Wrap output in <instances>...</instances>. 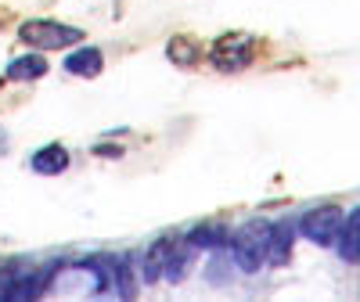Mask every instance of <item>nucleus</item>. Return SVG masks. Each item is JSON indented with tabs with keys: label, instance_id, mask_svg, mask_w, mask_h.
Returning a JSON list of instances; mask_svg holds the SVG:
<instances>
[{
	"label": "nucleus",
	"instance_id": "7ed1b4c3",
	"mask_svg": "<svg viewBox=\"0 0 360 302\" xmlns=\"http://www.w3.org/2000/svg\"><path fill=\"white\" fill-rule=\"evenodd\" d=\"M252 58H256V37L249 33H224L209 51V62L220 72H242L252 65Z\"/></svg>",
	"mask_w": 360,
	"mask_h": 302
},
{
	"label": "nucleus",
	"instance_id": "f03ea898",
	"mask_svg": "<svg viewBox=\"0 0 360 302\" xmlns=\"http://www.w3.org/2000/svg\"><path fill=\"white\" fill-rule=\"evenodd\" d=\"M18 40H25L37 51H58V47H72L83 40V33L76 25H62V22H47V18H29L18 25Z\"/></svg>",
	"mask_w": 360,
	"mask_h": 302
},
{
	"label": "nucleus",
	"instance_id": "9d476101",
	"mask_svg": "<svg viewBox=\"0 0 360 302\" xmlns=\"http://www.w3.org/2000/svg\"><path fill=\"white\" fill-rule=\"evenodd\" d=\"M47 281H51L47 270H44V274H22V277H11V281H8V295H4V298H11V302L37 298V295L47 288Z\"/></svg>",
	"mask_w": 360,
	"mask_h": 302
},
{
	"label": "nucleus",
	"instance_id": "2eb2a0df",
	"mask_svg": "<svg viewBox=\"0 0 360 302\" xmlns=\"http://www.w3.org/2000/svg\"><path fill=\"white\" fill-rule=\"evenodd\" d=\"M188 266H191V252H184V249H176V252L169 256V263H166V277H169V281H184V274H188Z\"/></svg>",
	"mask_w": 360,
	"mask_h": 302
},
{
	"label": "nucleus",
	"instance_id": "6e6552de",
	"mask_svg": "<svg viewBox=\"0 0 360 302\" xmlns=\"http://www.w3.org/2000/svg\"><path fill=\"white\" fill-rule=\"evenodd\" d=\"M166 58L176 69H195L202 62V44L191 40V37H173L169 47H166Z\"/></svg>",
	"mask_w": 360,
	"mask_h": 302
},
{
	"label": "nucleus",
	"instance_id": "f8f14e48",
	"mask_svg": "<svg viewBox=\"0 0 360 302\" xmlns=\"http://www.w3.org/2000/svg\"><path fill=\"white\" fill-rule=\"evenodd\" d=\"M339 256L356 263L360 259V209H353L349 220L342 223V234H339Z\"/></svg>",
	"mask_w": 360,
	"mask_h": 302
},
{
	"label": "nucleus",
	"instance_id": "0eeeda50",
	"mask_svg": "<svg viewBox=\"0 0 360 302\" xmlns=\"http://www.w3.org/2000/svg\"><path fill=\"white\" fill-rule=\"evenodd\" d=\"M62 69H69L72 76H98L101 69H105V58H101V51L98 47H79V51H72L69 58H65V65Z\"/></svg>",
	"mask_w": 360,
	"mask_h": 302
},
{
	"label": "nucleus",
	"instance_id": "20e7f679",
	"mask_svg": "<svg viewBox=\"0 0 360 302\" xmlns=\"http://www.w3.org/2000/svg\"><path fill=\"white\" fill-rule=\"evenodd\" d=\"M342 209L335 205H321V209H310V213L303 216V223H299V230H303L314 245H335L339 234H342Z\"/></svg>",
	"mask_w": 360,
	"mask_h": 302
},
{
	"label": "nucleus",
	"instance_id": "1a4fd4ad",
	"mask_svg": "<svg viewBox=\"0 0 360 302\" xmlns=\"http://www.w3.org/2000/svg\"><path fill=\"white\" fill-rule=\"evenodd\" d=\"M188 245L191 249H224V245H231V230L224 223H202L188 234Z\"/></svg>",
	"mask_w": 360,
	"mask_h": 302
},
{
	"label": "nucleus",
	"instance_id": "f257e3e1",
	"mask_svg": "<svg viewBox=\"0 0 360 302\" xmlns=\"http://www.w3.org/2000/svg\"><path fill=\"white\" fill-rule=\"evenodd\" d=\"M231 249H234V263L245 274H256V270L266 263L270 252V223L263 220H249L231 234Z\"/></svg>",
	"mask_w": 360,
	"mask_h": 302
},
{
	"label": "nucleus",
	"instance_id": "4468645a",
	"mask_svg": "<svg viewBox=\"0 0 360 302\" xmlns=\"http://www.w3.org/2000/svg\"><path fill=\"white\" fill-rule=\"evenodd\" d=\"M112 288H115L119 298H134L137 295V281H134V270H130L127 259H115V266H112Z\"/></svg>",
	"mask_w": 360,
	"mask_h": 302
},
{
	"label": "nucleus",
	"instance_id": "423d86ee",
	"mask_svg": "<svg viewBox=\"0 0 360 302\" xmlns=\"http://www.w3.org/2000/svg\"><path fill=\"white\" fill-rule=\"evenodd\" d=\"M176 252V241L173 237H162V241H155L152 249H148V256H144V284H152V281H159V274L166 270V263H169V256Z\"/></svg>",
	"mask_w": 360,
	"mask_h": 302
},
{
	"label": "nucleus",
	"instance_id": "9b49d317",
	"mask_svg": "<svg viewBox=\"0 0 360 302\" xmlns=\"http://www.w3.org/2000/svg\"><path fill=\"white\" fill-rule=\"evenodd\" d=\"M65 166H69V151L62 144H47V147H40L33 155V169L44 173V176H58Z\"/></svg>",
	"mask_w": 360,
	"mask_h": 302
},
{
	"label": "nucleus",
	"instance_id": "dca6fc26",
	"mask_svg": "<svg viewBox=\"0 0 360 302\" xmlns=\"http://www.w3.org/2000/svg\"><path fill=\"white\" fill-rule=\"evenodd\" d=\"M98 155H105V159H115V155H123L119 147H105V144H98Z\"/></svg>",
	"mask_w": 360,
	"mask_h": 302
},
{
	"label": "nucleus",
	"instance_id": "39448f33",
	"mask_svg": "<svg viewBox=\"0 0 360 302\" xmlns=\"http://www.w3.org/2000/svg\"><path fill=\"white\" fill-rule=\"evenodd\" d=\"M292 241H295V227L292 223H270V252H266V263L270 266H285L292 259Z\"/></svg>",
	"mask_w": 360,
	"mask_h": 302
},
{
	"label": "nucleus",
	"instance_id": "ddd939ff",
	"mask_svg": "<svg viewBox=\"0 0 360 302\" xmlns=\"http://www.w3.org/2000/svg\"><path fill=\"white\" fill-rule=\"evenodd\" d=\"M47 62L40 54H22V58H15V62L8 65V79H40V76H47Z\"/></svg>",
	"mask_w": 360,
	"mask_h": 302
},
{
	"label": "nucleus",
	"instance_id": "f3484780",
	"mask_svg": "<svg viewBox=\"0 0 360 302\" xmlns=\"http://www.w3.org/2000/svg\"><path fill=\"white\" fill-rule=\"evenodd\" d=\"M0 295H8V284H0Z\"/></svg>",
	"mask_w": 360,
	"mask_h": 302
}]
</instances>
